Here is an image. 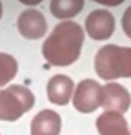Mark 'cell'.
Here are the masks:
<instances>
[{"mask_svg":"<svg viewBox=\"0 0 131 135\" xmlns=\"http://www.w3.org/2000/svg\"><path fill=\"white\" fill-rule=\"evenodd\" d=\"M83 41L85 32L78 23H59L42 44V56L54 66H69L80 56Z\"/></svg>","mask_w":131,"mask_h":135,"instance_id":"obj_1","label":"cell"},{"mask_svg":"<svg viewBox=\"0 0 131 135\" xmlns=\"http://www.w3.org/2000/svg\"><path fill=\"white\" fill-rule=\"evenodd\" d=\"M95 70L103 80L131 78V48L116 44L101 46L95 56Z\"/></svg>","mask_w":131,"mask_h":135,"instance_id":"obj_2","label":"cell"},{"mask_svg":"<svg viewBox=\"0 0 131 135\" xmlns=\"http://www.w3.org/2000/svg\"><path fill=\"white\" fill-rule=\"evenodd\" d=\"M35 104V97L27 87L11 84L0 90V120L17 121Z\"/></svg>","mask_w":131,"mask_h":135,"instance_id":"obj_3","label":"cell"},{"mask_svg":"<svg viewBox=\"0 0 131 135\" xmlns=\"http://www.w3.org/2000/svg\"><path fill=\"white\" fill-rule=\"evenodd\" d=\"M103 86H100L96 80L85 79L75 89L73 93V107L79 113L89 114L96 111L101 105Z\"/></svg>","mask_w":131,"mask_h":135,"instance_id":"obj_4","label":"cell"},{"mask_svg":"<svg viewBox=\"0 0 131 135\" xmlns=\"http://www.w3.org/2000/svg\"><path fill=\"white\" fill-rule=\"evenodd\" d=\"M85 27L89 37L96 41H104L110 38L116 28V20L109 10H93L86 17Z\"/></svg>","mask_w":131,"mask_h":135,"instance_id":"obj_5","label":"cell"},{"mask_svg":"<svg viewBox=\"0 0 131 135\" xmlns=\"http://www.w3.org/2000/svg\"><path fill=\"white\" fill-rule=\"evenodd\" d=\"M131 105L130 91L120 83L110 82L103 86V96H101V107L106 111H114L124 114L128 111Z\"/></svg>","mask_w":131,"mask_h":135,"instance_id":"obj_6","label":"cell"},{"mask_svg":"<svg viewBox=\"0 0 131 135\" xmlns=\"http://www.w3.org/2000/svg\"><path fill=\"white\" fill-rule=\"evenodd\" d=\"M17 28L24 38L40 40L46 34L48 24L41 11L35 10V8H27L18 16Z\"/></svg>","mask_w":131,"mask_h":135,"instance_id":"obj_7","label":"cell"},{"mask_svg":"<svg viewBox=\"0 0 131 135\" xmlns=\"http://www.w3.org/2000/svg\"><path fill=\"white\" fill-rule=\"evenodd\" d=\"M75 84L69 76L55 75L48 80L46 84V96L51 103L57 105H66L71 101Z\"/></svg>","mask_w":131,"mask_h":135,"instance_id":"obj_8","label":"cell"},{"mask_svg":"<svg viewBox=\"0 0 131 135\" xmlns=\"http://www.w3.org/2000/svg\"><path fill=\"white\" fill-rule=\"evenodd\" d=\"M61 115L54 110H42L31 121V135H59Z\"/></svg>","mask_w":131,"mask_h":135,"instance_id":"obj_9","label":"cell"},{"mask_svg":"<svg viewBox=\"0 0 131 135\" xmlns=\"http://www.w3.org/2000/svg\"><path fill=\"white\" fill-rule=\"evenodd\" d=\"M96 128L100 135H131L124 115L114 111L101 113L96 120Z\"/></svg>","mask_w":131,"mask_h":135,"instance_id":"obj_10","label":"cell"},{"mask_svg":"<svg viewBox=\"0 0 131 135\" xmlns=\"http://www.w3.org/2000/svg\"><path fill=\"white\" fill-rule=\"evenodd\" d=\"M85 6L83 0H52L49 4L51 14L57 18H71L78 16Z\"/></svg>","mask_w":131,"mask_h":135,"instance_id":"obj_11","label":"cell"},{"mask_svg":"<svg viewBox=\"0 0 131 135\" xmlns=\"http://www.w3.org/2000/svg\"><path fill=\"white\" fill-rule=\"evenodd\" d=\"M18 70V63L16 58L8 54L0 52V87L6 86L11 79H14Z\"/></svg>","mask_w":131,"mask_h":135,"instance_id":"obj_12","label":"cell"},{"mask_svg":"<svg viewBox=\"0 0 131 135\" xmlns=\"http://www.w3.org/2000/svg\"><path fill=\"white\" fill-rule=\"evenodd\" d=\"M121 24H123V30L127 34V37L131 40V6L125 8L123 18H121Z\"/></svg>","mask_w":131,"mask_h":135,"instance_id":"obj_13","label":"cell"},{"mask_svg":"<svg viewBox=\"0 0 131 135\" xmlns=\"http://www.w3.org/2000/svg\"><path fill=\"white\" fill-rule=\"evenodd\" d=\"M2 16H3V6H2V3H0V18H2Z\"/></svg>","mask_w":131,"mask_h":135,"instance_id":"obj_14","label":"cell"}]
</instances>
